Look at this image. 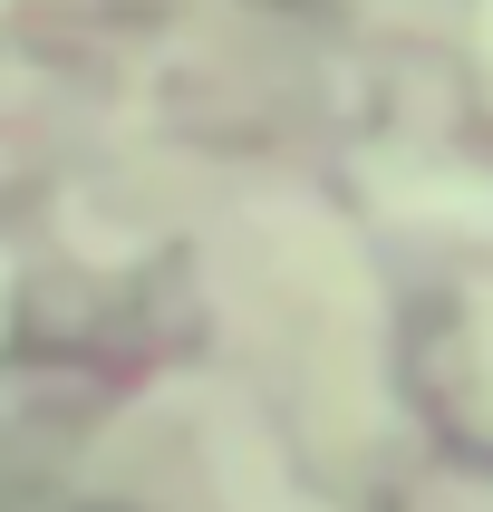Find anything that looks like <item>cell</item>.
I'll use <instances>...</instances> for the list:
<instances>
[{
    "instance_id": "obj_1",
    "label": "cell",
    "mask_w": 493,
    "mask_h": 512,
    "mask_svg": "<svg viewBox=\"0 0 493 512\" xmlns=\"http://www.w3.org/2000/svg\"><path fill=\"white\" fill-rule=\"evenodd\" d=\"M435 194H455V213H474V223H493V194H484V184H435Z\"/></svg>"
},
{
    "instance_id": "obj_2",
    "label": "cell",
    "mask_w": 493,
    "mask_h": 512,
    "mask_svg": "<svg viewBox=\"0 0 493 512\" xmlns=\"http://www.w3.org/2000/svg\"><path fill=\"white\" fill-rule=\"evenodd\" d=\"M484 29H493V10H484Z\"/></svg>"
}]
</instances>
